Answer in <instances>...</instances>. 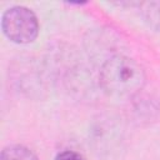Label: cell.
<instances>
[{
	"instance_id": "5",
	"label": "cell",
	"mask_w": 160,
	"mask_h": 160,
	"mask_svg": "<svg viewBox=\"0 0 160 160\" xmlns=\"http://www.w3.org/2000/svg\"><path fill=\"white\" fill-rule=\"evenodd\" d=\"M159 8H160V4H159ZM148 14H149V20L154 24H158L160 25V9H156V10H148Z\"/></svg>"
},
{
	"instance_id": "2",
	"label": "cell",
	"mask_w": 160,
	"mask_h": 160,
	"mask_svg": "<svg viewBox=\"0 0 160 160\" xmlns=\"http://www.w3.org/2000/svg\"><path fill=\"white\" fill-rule=\"evenodd\" d=\"M1 29L8 39L18 44H28L39 34L36 15L25 6H12L1 18Z\"/></svg>"
},
{
	"instance_id": "3",
	"label": "cell",
	"mask_w": 160,
	"mask_h": 160,
	"mask_svg": "<svg viewBox=\"0 0 160 160\" xmlns=\"http://www.w3.org/2000/svg\"><path fill=\"white\" fill-rule=\"evenodd\" d=\"M0 160H39V159L26 146L9 145L2 149Z\"/></svg>"
},
{
	"instance_id": "4",
	"label": "cell",
	"mask_w": 160,
	"mask_h": 160,
	"mask_svg": "<svg viewBox=\"0 0 160 160\" xmlns=\"http://www.w3.org/2000/svg\"><path fill=\"white\" fill-rule=\"evenodd\" d=\"M55 160H85L82 158V155H80L79 152L76 151H72V150H65L62 152H60Z\"/></svg>"
},
{
	"instance_id": "1",
	"label": "cell",
	"mask_w": 160,
	"mask_h": 160,
	"mask_svg": "<svg viewBox=\"0 0 160 160\" xmlns=\"http://www.w3.org/2000/svg\"><path fill=\"white\" fill-rule=\"evenodd\" d=\"M102 89L115 98H130L145 84V71L135 60L128 56L109 59L100 70Z\"/></svg>"
}]
</instances>
